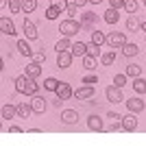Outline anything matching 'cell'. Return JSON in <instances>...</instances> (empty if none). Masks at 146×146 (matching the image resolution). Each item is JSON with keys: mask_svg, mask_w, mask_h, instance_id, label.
Masks as SVG:
<instances>
[{"mask_svg": "<svg viewBox=\"0 0 146 146\" xmlns=\"http://www.w3.org/2000/svg\"><path fill=\"white\" fill-rule=\"evenodd\" d=\"M127 29H129V31H137V29H140V22L135 20L133 13H131V15H129V20H127Z\"/></svg>", "mask_w": 146, "mask_h": 146, "instance_id": "cell-30", "label": "cell"}, {"mask_svg": "<svg viewBox=\"0 0 146 146\" xmlns=\"http://www.w3.org/2000/svg\"><path fill=\"white\" fill-rule=\"evenodd\" d=\"M122 52H124L127 57H133V55H137V52H140V48H137L135 44H124V46H122Z\"/></svg>", "mask_w": 146, "mask_h": 146, "instance_id": "cell-28", "label": "cell"}, {"mask_svg": "<svg viewBox=\"0 0 146 146\" xmlns=\"http://www.w3.org/2000/svg\"><path fill=\"white\" fill-rule=\"evenodd\" d=\"M124 9H127L129 13H135V9H137V2H135V0H124Z\"/></svg>", "mask_w": 146, "mask_h": 146, "instance_id": "cell-36", "label": "cell"}, {"mask_svg": "<svg viewBox=\"0 0 146 146\" xmlns=\"http://www.w3.org/2000/svg\"><path fill=\"white\" fill-rule=\"evenodd\" d=\"M37 9V0H22V11L24 13H33Z\"/></svg>", "mask_w": 146, "mask_h": 146, "instance_id": "cell-26", "label": "cell"}, {"mask_svg": "<svg viewBox=\"0 0 146 146\" xmlns=\"http://www.w3.org/2000/svg\"><path fill=\"white\" fill-rule=\"evenodd\" d=\"M96 94V90H94V85H87V83H83V85L79 87V90L74 92V96L79 98V100H90L92 96Z\"/></svg>", "mask_w": 146, "mask_h": 146, "instance_id": "cell-3", "label": "cell"}, {"mask_svg": "<svg viewBox=\"0 0 146 146\" xmlns=\"http://www.w3.org/2000/svg\"><path fill=\"white\" fill-rule=\"evenodd\" d=\"M59 15H61V9H59V7L50 5L48 9H46V18H48V20H57Z\"/></svg>", "mask_w": 146, "mask_h": 146, "instance_id": "cell-27", "label": "cell"}, {"mask_svg": "<svg viewBox=\"0 0 146 146\" xmlns=\"http://www.w3.org/2000/svg\"><path fill=\"white\" fill-rule=\"evenodd\" d=\"M57 98H61V100H68L70 96H74V92H72V87L68 85V83H59V87H57Z\"/></svg>", "mask_w": 146, "mask_h": 146, "instance_id": "cell-7", "label": "cell"}, {"mask_svg": "<svg viewBox=\"0 0 146 146\" xmlns=\"http://www.w3.org/2000/svg\"><path fill=\"white\" fill-rule=\"evenodd\" d=\"M15 46H18V50H20V52H22L24 57H31V55H33V48L29 46V42H26V39H20Z\"/></svg>", "mask_w": 146, "mask_h": 146, "instance_id": "cell-22", "label": "cell"}, {"mask_svg": "<svg viewBox=\"0 0 146 146\" xmlns=\"http://www.w3.org/2000/svg\"><path fill=\"white\" fill-rule=\"evenodd\" d=\"M81 31V24L76 22L74 18H68V20H63L61 22V26H59V33H63L66 37H72V35H76Z\"/></svg>", "mask_w": 146, "mask_h": 146, "instance_id": "cell-2", "label": "cell"}, {"mask_svg": "<svg viewBox=\"0 0 146 146\" xmlns=\"http://www.w3.org/2000/svg\"><path fill=\"white\" fill-rule=\"evenodd\" d=\"M24 33H26L29 39H35L37 37V29H35V24H33L31 20H24Z\"/></svg>", "mask_w": 146, "mask_h": 146, "instance_id": "cell-20", "label": "cell"}, {"mask_svg": "<svg viewBox=\"0 0 146 146\" xmlns=\"http://www.w3.org/2000/svg\"><path fill=\"white\" fill-rule=\"evenodd\" d=\"M100 61H103V66H111V63L116 61V52H113V48L107 50V52H103V55H100Z\"/></svg>", "mask_w": 146, "mask_h": 146, "instance_id": "cell-23", "label": "cell"}, {"mask_svg": "<svg viewBox=\"0 0 146 146\" xmlns=\"http://www.w3.org/2000/svg\"><path fill=\"white\" fill-rule=\"evenodd\" d=\"M87 55L98 57V55H100V46H98V44H92V46H87Z\"/></svg>", "mask_w": 146, "mask_h": 146, "instance_id": "cell-34", "label": "cell"}, {"mask_svg": "<svg viewBox=\"0 0 146 146\" xmlns=\"http://www.w3.org/2000/svg\"><path fill=\"white\" fill-rule=\"evenodd\" d=\"M33 57H35L37 63H44V61H46V55H44V52H37V55H33Z\"/></svg>", "mask_w": 146, "mask_h": 146, "instance_id": "cell-43", "label": "cell"}, {"mask_svg": "<svg viewBox=\"0 0 146 146\" xmlns=\"http://www.w3.org/2000/svg\"><path fill=\"white\" fill-rule=\"evenodd\" d=\"M107 118H109V120H111V122H122V118H120V113H116V111H109V116H107Z\"/></svg>", "mask_w": 146, "mask_h": 146, "instance_id": "cell-39", "label": "cell"}, {"mask_svg": "<svg viewBox=\"0 0 146 146\" xmlns=\"http://www.w3.org/2000/svg\"><path fill=\"white\" fill-rule=\"evenodd\" d=\"M90 2H94V5H98V2H100V0H90Z\"/></svg>", "mask_w": 146, "mask_h": 146, "instance_id": "cell-48", "label": "cell"}, {"mask_svg": "<svg viewBox=\"0 0 146 146\" xmlns=\"http://www.w3.org/2000/svg\"><path fill=\"white\" fill-rule=\"evenodd\" d=\"M0 5H2V7H5V5H7V0H0Z\"/></svg>", "mask_w": 146, "mask_h": 146, "instance_id": "cell-47", "label": "cell"}, {"mask_svg": "<svg viewBox=\"0 0 146 146\" xmlns=\"http://www.w3.org/2000/svg\"><path fill=\"white\" fill-rule=\"evenodd\" d=\"M137 129V118H135V113L133 111H129V116H124L122 118V131H135Z\"/></svg>", "mask_w": 146, "mask_h": 146, "instance_id": "cell-5", "label": "cell"}, {"mask_svg": "<svg viewBox=\"0 0 146 146\" xmlns=\"http://www.w3.org/2000/svg\"><path fill=\"white\" fill-rule=\"evenodd\" d=\"M105 42H107V35H105V33H100V31H94V33H92V44L103 46Z\"/></svg>", "mask_w": 146, "mask_h": 146, "instance_id": "cell-24", "label": "cell"}, {"mask_svg": "<svg viewBox=\"0 0 146 146\" xmlns=\"http://www.w3.org/2000/svg\"><path fill=\"white\" fill-rule=\"evenodd\" d=\"M105 22H107V24H116L118 22V9L109 7V9L105 11Z\"/></svg>", "mask_w": 146, "mask_h": 146, "instance_id": "cell-19", "label": "cell"}, {"mask_svg": "<svg viewBox=\"0 0 146 146\" xmlns=\"http://www.w3.org/2000/svg\"><path fill=\"white\" fill-rule=\"evenodd\" d=\"M144 5H146V0H144Z\"/></svg>", "mask_w": 146, "mask_h": 146, "instance_id": "cell-49", "label": "cell"}, {"mask_svg": "<svg viewBox=\"0 0 146 146\" xmlns=\"http://www.w3.org/2000/svg\"><path fill=\"white\" fill-rule=\"evenodd\" d=\"M15 113H18V107H15V105H5V107L0 109V116H2V120H11Z\"/></svg>", "mask_w": 146, "mask_h": 146, "instance_id": "cell-13", "label": "cell"}, {"mask_svg": "<svg viewBox=\"0 0 146 146\" xmlns=\"http://www.w3.org/2000/svg\"><path fill=\"white\" fill-rule=\"evenodd\" d=\"M52 5L59 7L61 11H66V7H68V0H52Z\"/></svg>", "mask_w": 146, "mask_h": 146, "instance_id": "cell-38", "label": "cell"}, {"mask_svg": "<svg viewBox=\"0 0 146 146\" xmlns=\"http://www.w3.org/2000/svg\"><path fill=\"white\" fill-rule=\"evenodd\" d=\"M26 74H29V76H33V79H37V76L42 74V63H37V61L29 63V66H26Z\"/></svg>", "mask_w": 146, "mask_h": 146, "instance_id": "cell-17", "label": "cell"}, {"mask_svg": "<svg viewBox=\"0 0 146 146\" xmlns=\"http://www.w3.org/2000/svg\"><path fill=\"white\" fill-rule=\"evenodd\" d=\"M94 22V13H85V18H83V24H92Z\"/></svg>", "mask_w": 146, "mask_h": 146, "instance_id": "cell-42", "label": "cell"}, {"mask_svg": "<svg viewBox=\"0 0 146 146\" xmlns=\"http://www.w3.org/2000/svg\"><path fill=\"white\" fill-rule=\"evenodd\" d=\"M0 31L5 33V35H15V26H13V22L9 18H0Z\"/></svg>", "mask_w": 146, "mask_h": 146, "instance_id": "cell-10", "label": "cell"}, {"mask_svg": "<svg viewBox=\"0 0 146 146\" xmlns=\"http://www.w3.org/2000/svg\"><path fill=\"white\" fill-rule=\"evenodd\" d=\"M124 72H127V76H131V79H137V76L142 74V68L137 66V63H129Z\"/></svg>", "mask_w": 146, "mask_h": 146, "instance_id": "cell-21", "label": "cell"}, {"mask_svg": "<svg viewBox=\"0 0 146 146\" xmlns=\"http://www.w3.org/2000/svg\"><path fill=\"white\" fill-rule=\"evenodd\" d=\"M124 83H127V72H124V74H116V76H113V85L122 87Z\"/></svg>", "mask_w": 146, "mask_h": 146, "instance_id": "cell-33", "label": "cell"}, {"mask_svg": "<svg viewBox=\"0 0 146 146\" xmlns=\"http://www.w3.org/2000/svg\"><path fill=\"white\" fill-rule=\"evenodd\" d=\"M70 48H72V42H70V37H66V35L55 44V50H57V52H66V50H70Z\"/></svg>", "mask_w": 146, "mask_h": 146, "instance_id": "cell-14", "label": "cell"}, {"mask_svg": "<svg viewBox=\"0 0 146 146\" xmlns=\"http://www.w3.org/2000/svg\"><path fill=\"white\" fill-rule=\"evenodd\" d=\"M57 87H59V81H57V79H46V81H44V90L57 92Z\"/></svg>", "mask_w": 146, "mask_h": 146, "instance_id": "cell-29", "label": "cell"}, {"mask_svg": "<svg viewBox=\"0 0 146 146\" xmlns=\"http://www.w3.org/2000/svg\"><path fill=\"white\" fill-rule=\"evenodd\" d=\"M9 9H11V13H20L22 11V0H9Z\"/></svg>", "mask_w": 146, "mask_h": 146, "instance_id": "cell-31", "label": "cell"}, {"mask_svg": "<svg viewBox=\"0 0 146 146\" xmlns=\"http://www.w3.org/2000/svg\"><path fill=\"white\" fill-rule=\"evenodd\" d=\"M72 52H57V68H70L72 66Z\"/></svg>", "mask_w": 146, "mask_h": 146, "instance_id": "cell-6", "label": "cell"}, {"mask_svg": "<svg viewBox=\"0 0 146 146\" xmlns=\"http://www.w3.org/2000/svg\"><path fill=\"white\" fill-rule=\"evenodd\" d=\"M140 29L144 31V35H146V24H140Z\"/></svg>", "mask_w": 146, "mask_h": 146, "instance_id": "cell-46", "label": "cell"}, {"mask_svg": "<svg viewBox=\"0 0 146 146\" xmlns=\"http://www.w3.org/2000/svg\"><path fill=\"white\" fill-rule=\"evenodd\" d=\"M133 90L137 92V94H146V81L142 79V76H137V79L133 81Z\"/></svg>", "mask_w": 146, "mask_h": 146, "instance_id": "cell-25", "label": "cell"}, {"mask_svg": "<svg viewBox=\"0 0 146 146\" xmlns=\"http://www.w3.org/2000/svg\"><path fill=\"white\" fill-rule=\"evenodd\" d=\"M109 7H113V9H120V7H124V0H109Z\"/></svg>", "mask_w": 146, "mask_h": 146, "instance_id": "cell-41", "label": "cell"}, {"mask_svg": "<svg viewBox=\"0 0 146 146\" xmlns=\"http://www.w3.org/2000/svg\"><path fill=\"white\" fill-rule=\"evenodd\" d=\"M83 83H87V85H96L98 76H96V74H85V76H83Z\"/></svg>", "mask_w": 146, "mask_h": 146, "instance_id": "cell-35", "label": "cell"}, {"mask_svg": "<svg viewBox=\"0 0 146 146\" xmlns=\"http://www.w3.org/2000/svg\"><path fill=\"white\" fill-rule=\"evenodd\" d=\"M9 131H11V133H20V131H22V127H18V124H13V127H9Z\"/></svg>", "mask_w": 146, "mask_h": 146, "instance_id": "cell-44", "label": "cell"}, {"mask_svg": "<svg viewBox=\"0 0 146 146\" xmlns=\"http://www.w3.org/2000/svg\"><path fill=\"white\" fill-rule=\"evenodd\" d=\"M66 11H68V15H76V11H79V5H74V2H68Z\"/></svg>", "mask_w": 146, "mask_h": 146, "instance_id": "cell-37", "label": "cell"}, {"mask_svg": "<svg viewBox=\"0 0 146 146\" xmlns=\"http://www.w3.org/2000/svg\"><path fill=\"white\" fill-rule=\"evenodd\" d=\"M83 66H85L87 70H92V68L96 66V57H92V55H85V57H83Z\"/></svg>", "mask_w": 146, "mask_h": 146, "instance_id": "cell-32", "label": "cell"}, {"mask_svg": "<svg viewBox=\"0 0 146 146\" xmlns=\"http://www.w3.org/2000/svg\"><path fill=\"white\" fill-rule=\"evenodd\" d=\"M127 107H129V111L140 113V111H144V100H142V98H129V100H127Z\"/></svg>", "mask_w": 146, "mask_h": 146, "instance_id": "cell-9", "label": "cell"}, {"mask_svg": "<svg viewBox=\"0 0 146 146\" xmlns=\"http://www.w3.org/2000/svg\"><path fill=\"white\" fill-rule=\"evenodd\" d=\"M107 44H109L111 48H122L124 44H127V39H124V33H111V35H107Z\"/></svg>", "mask_w": 146, "mask_h": 146, "instance_id": "cell-4", "label": "cell"}, {"mask_svg": "<svg viewBox=\"0 0 146 146\" xmlns=\"http://www.w3.org/2000/svg\"><path fill=\"white\" fill-rule=\"evenodd\" d=\"M107 98H109V103H120L122 100V87H118V85L107 87Z\"/></svg>", "mask_w": 146, "mask_h": 146, "instance_id": "cell-8", "label": "cell"}, {"mask_svg": "<svg viewBox=\"0 0 146 146\" xmlns=\"http://www.w3.org/2000/svg\"><path fill=\"white\" fill-rule=\"evenodd\" d=\"M31 107H33V111H35V113H44V111H46V100H44V98H39V96H35L33 100H31Z\"/></svg>", "mask_w": 146, "mask_h": 146, "instance_id": "cell-15", "label": "cell"}, {"mask_svg": "<svg viewBox=\"0 0 146 146\" xmlns=\"http://www.w3.org/2000/svg\"><path fill=\"white\" fill-rule=\"evenodd\" d=\"M61 120L66 122V124H74V122L79 120V113H76L74 109H66L63 113H61Z\"/></svg>", "mask_w": 146, "mask_h": 146, "instance_id": "cell-16", "label": "cell"}, {"mask_svg": "<svg viewBox=\"0 0 146 146\" xmlns=\"http://www.w3.org/2000/svg\"><path fill=\"white\" fill-rule=\"evenodd\" d=\"M87 127H90V131H103L105 124H103V120L98 116H90L87 118Z\"/></svg>", "mask_w": 146, "mask_h": 146, "instance_id": "cell-12", "label": "cell"}, {"mask_svg": "<svg viewBox=\"0 0 146 146\" xmlns=\"http://www.w3.org/2000/svg\"><path fill=\"white\" fill-rule=\"evenodd\" d=\"M15 107H18V116H20V118H29L31 113H33L31 103H20V105H15Z\"/></svg>", "mask_w": 146, "mask_h": 146, "instance_id": "cell-18", "label": "cell"}, {"mask_svg": "<svg viewBox=\"0 0 146 146\" xmlns=\"http://www.w3.org/2000/svg\"><path fill=\"white\" fill-rule=\"evenodd\" d=\"M120 129H122V122H111V124H109L111 133H116V131H120Z\"/></svg>", "mask_w": 146, "mask_h": 146, "instance_id": "cell-40", "label": "cell"}, {"mask_svg": "<svg viewBox=\"0 0 146 146\" xmlns=\"http://www.w3.org/2000/svg\"><path fill=\"white\" fill-rule=\"evenodd\" d=\"M70 2H74V5H79V7H83L85 2H90V0H70Z\"/></svg>", "mask_w": 146, "mask_h": 146, "instance_id": "cell-45", "label": "cell"}, {"mask_svg": "<svg viewBox=\"0 0 146 146\" xmlns=\"http://www.w3.org/2000/svg\"><path fill=\"white\" fill-rule=\"evenodd\" d=\"M70 52H72L74 57H85V55H87V46H85L83 42H74L72 48H70Z\"/></svg>", "mask_w": 146, "mask_h": 146, "instance_id": "cell-11", "label": "cell"}, {"mask_svg": "<svg viewBox=\"0 0 146 146\" xmlns=\"http://www.w3.org/2000/svg\"><path fill=\"white\" fill-rule=\"evenodd\" d=\"M15 90L20 92V94H26V96H35L37 94V83L33 76H29V74H20V76H15Z\"/></svg>", "mask_w": 146, "mask_h": 146, "instance_id": "cell-1", "label": "cell"}]
</instances>
